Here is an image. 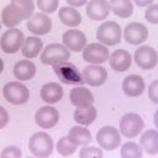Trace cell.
Returning <instances> with one entry per match:
<instances>
[{
  "instance_id": "28",
  "label": "cell",
  "mask_w": 158,
  "mask_h": 158,
  "mask_svg": "<svg viewBox=\"0 0 158 158\" xmlns=\"http://www.w3.org/2000/svg\"><path fill=\"white\" fill-rule=\"evenodd\" d=\"M97 117V112L93 106L85 109H77L74 112V119L76 122L82 126H90L95 121Z\"/></svg>"
},
{
  "instance_id": "29",
  "label": "cell",
  "mask_w": 158,
  "mask_h": 158,
  "mask_svg": "<svg viewBox=\"0 0 158 158\" xmlns=\"http://www.w3.org/2000/svg\"><path fill=\"white\" fill-rule=\"evenodd\" d=\"M120 156L122 158H141V147L138 146V143H136V142H126L121 147Z\"/></svg>"
},
{
  "instance_id": "35",
  "label": "cell",
  "mask_w": 158,
  "mask_h": 158,
  "mask_svg": "<svg viewBox=\"0 0 158 158\" xmlns=\"http://www.w3.org/2000/svg\"><path fill=\"white\" fill-rule=\"evenodd\" d=\"M157 85H158V80L153 81L149 88V96L151 98V100L154 103H158V93H157Z\"/></svg>"
},
{
  "instance_id": "13",
  "label": "cell",
  "mask_w": 158,
  "mask_h": 158,
  "mask_svg": "<svg viewBox=\"0 0 158 158\" xmlns=\"http://www.w3.org/2000/svg\"><path fill=\"white\" fill-rule=\"evenodd\" d=\"M82 77L85 79V82L88 83L89 85L100 86L106 82L108 73L106 69L101 65L92 64L83 69Z\"/></svg>"
},
{
  "instance_id": "23",
  "label": "cell",
  "mask_w": 158,
  "mask_h": 158,
  "mask_svg": "<svg viewBox=\"0 0 158 158\" xmlns=\"http://www.w3.org/2000/svg\"><path fill=\"white\" fill-rule=\"evenodd\" d=\"M140 144L147 153L155 155L158 153V133L155 130H147L140 137Z\"/></svg>"
},
{
  "instance_id": "7",
  "label": "cell",
  "mask_w": 158,
  "mask_h": 158,
  "mask_svg": "<svg viewBox=\"0 0 158 158\" xmlns=\"http://www.w3.org/2000/svg\"><path fill=\"white\" fill-rule=\"evenodd\" d=\"M121 134L127 138H135L143 130L144 123L138 114L128 113L121 117L119 121Z\"/></svg>"
},
{
  "instance_id": "18",
  "label": "cell",
  "mask_w": 158,
  "mask_h": 158,
  "mask_svg": "<svg viewBox=\"0 0 158 158\" xmlns=\"http://www.w3.org/2000/svg\"><path fill=\"white\" fill-rule=\"evenodd\" d=\"M62 42L72 52H80L86 44L85 35L79 30H69L63 34Z\"/></svg>"
},
{
  "instance_id": "34",
  "label": "cell",
  "mask_w": 158,
  "mask_h": 158,
  "mask_svg": "<svg viewBox=\"0 0 158 158\" xmlns=\"http://www.w3.org/2000/svg\"><path fill=\"white\" fill-rule=\"evenodd\" d=\"M7 157H16L20 158L21 157V151L17 147H7L6 149H4L1 153V158H7Z\"/></svg>"
},
{
  "instance_id": "38",
  "label": "cell",
  "mask_w": 158,
  "mask_h": 158,
  "mask_svg": "<svg viewBox=\"0 0 158 158\" xmlns=\"http://www.w3.org/2000/svg\"><path fill=\"white\" fill-rule=\"evenodd\" d=\"M135 3H136L137 6H147V4H150V3H152V1H143V2H140V1H138V0H136V1H135Z\"/></svg>"
},
{
  "instance_id": "22",
  "label": "cell",
  "mask_w": 158,
  "mask_h": 158,
  "mask_svg": "<svg viewBox=\"0 0 158 158\" xmlns=\"http://www.w3.org/2000/svg\"><path fill=\"white\" fill-rule=\"evenodd\" d=\"M36 74V67L30 60H20L14 67V75L19 80H30Z\"/></svg>"
},
{
  "instance_id": "8",
  "label": "cell",
  "mask_w": 158,
  "mask_h": 158,
  "mask_svg": "<svg viewBox=\"0 0 158 158\" xmlns=\"http://www.w3.org/2000/svg\"><path fill=\"white\" fill-rule=\"evenodd\" d=\"M24 35L18 29H10L1 36V49L6 54H15L24 44Z\"/></svg>"
},
{
  "instance_id": "25",
  "label": "cell",
  "mask_w": 158,
  "mask_h": 158,
  "mask_svg": "<svg viewBox=\"0 0 158 158\" xmlns=\"http://www.w3.org/2000/svg\"><path fill=\"white\" fill-rule=\"evenodd\" d=\"M58 16L63 24L71 27H78L81 22V15L79 14V12L69 6L62 7L58 13Z\"/></svg>"
},
{
  "instance_id": "26",
  "label": "cell",
  "mask_w": 158,
  "mask_h": 158,
  "mask_svg": "<svg viewBox=\"0 0 158 158\" xmlns=\"http://www.w3.org/2000/svg\"><path fill=\"white\" fill-rule=\"evenodd\" d=\"M43 47V42L39 37H27L22 48V54L27 58H35L40 53Z\"/></svg>"
},
{
  "instance_id": "5",
  "label": "cell",
  "mask_w": 158,
  "mask_h": 158,
  "mask_svg": "<svg viewBox=\"0 0 158 158\" xmlns=\"http://www.w3.org/2000/svg\"><path fill=\"white\" fill-rule=\"evenodd\" d=\"M70 52L60 43H51L42 52L40 60L43 64L55 65L67 62L70 58Z\"/></svg>"
},
{
  "instance_id": "31",
  "label": "cell",
  "mask_w": 158,
  "mask_h": 158,
  "mask_svg": "<svg viewBox=\"0 0 158 158\" xmlns=\"http://www.w3.org/2000/svg\"><path fill=\"white\" fill-rule=\"evenodd\" d=\"M58 0H38L37 6L43 13L51 14L54 13L58 7Z\"/></svg>"
},
{
  "instance_id": "17",
  "label": "cell",
  "mask_w": 158,
  "mask_h": 158,
  "mask_svg": "<svg viewBox=\"0 0 158 158\" xmlns=\"http://www.w3.org/2000/svg\"><path fill=\"white\" fill-rule=\"evenodd\" d=\"M110 11H111L110 2L106 0H92L88 2L86 6V15L89 18L95 21L104 20L109 16Z\"/></svg>"
},
{
  "instance_id": "1",
  "label": "cell",
  "mask_w": 158,
  "mask_h": 158,
  "mask_svg": "<svg viewBox=\"0 0 158 158\" xmlns=\"http://www.w3.org/2000/svg\"><path fill=\"white\" fill-rule=\"evenodd\" d=\"M35 6L32 0H13L9 6L2 10V23L6 27L13 29L18 25L22 20L31 19Z\"/></svg>"
},
{
  "instance_id": "37",
  "label": "cell",
  "mask_w": 158,
  "mask_h": 158,
  "mask_svg": "<svg viewBox=\"0 0 158 158\" xmlns=\"http://www.w3.org/2000/svg\"><path fill=\"white\" fill-rule=\"evenodd\" d=\"M68 3L71 4V6H83L85 3H86L85 0H83V1H71V0H68Z\"/></svg>"
},
{
  "instance_id": "16",
  "label": "cell",
  "mask_w": 158,
  "mask_h": 158,
  "mask_svg": "<svg viewBox=\"0 0 158 158\" xmlns=\"http://www.w3.org/2000/svg\"><path fill=\"white\" fill-rule=\"evenodd\" d=\"M70 100L77 109H85L94 102V96L92 92L83 86H76L70 92Z\"/></svg>"
},
{
  "instance_id": "19",
  "label": "cell",
  "mask_w": 158,
  "mask_h": 158,
  "mask_svg": "<svg viewBox=\"0 0 158 158\" xmlns=\"http://www.w3.org/2000/svg\"><path fill=\"white\" fill-rule=\"evenodd\" d=\"M144 88L143 79L138 75H129L122 81V91L130 97H138L143 93Z\"/></svg>"
},
{
  "instance_id": "21",
  "label": "cell",
  "mask_w": 158,
  "mask_h": 158,
  "mask_svg": "<svg viewBox=\"0 0 158 158\" xmlns=\"http://www.w3.org/2000/svg\"><path fill=\"white\" fill-rule=\"evenodd\" d=\"M40 96L44 102L53 104L61 100L63 96V90L58 83L50 82L42 86L41 91H40Z\"/></svg>"
},
{
  "instance_id": "12",
  "label": "cell",
  "mask_w": 158,
  "mask_h": 158,
  "mask_svg": "<svg viewBox=\"0 0 158 158\" xmlns=\"http://www.w3.org/2000/svg\"><path fill=\"white\" fill-rule=\"evenodd\" d=\"M59 119V113L55 108L45 106L40 108L35 114V121L37 126L42 129H52L57 124Z\"/></svg>"
},
{
  "instance_id": "32",
  "label": "cell",
  "mask_w": 158,
  "mask_h": 158,
  "mask_svg": "<svg viewBox=\"0 0 158 158\" xmlns=\"http://www.w3.org/2000/svg\"><path fill=\"white\" fill-rule=\"evenodd\" d=\"M79 157H81V158H91V157L102 158L103 153L100 149H97V148H94V147L83 148V149L80 150Z\"/></svg>"
},
{
  "instance_id": "14",
  "label": "cell",
  "mask_w": 158,
  "mask_h": 158,
  "mask_svg": "<svg viewBox=\"0 0 158 158\" xmlns=\"http://www.w3.org/2000/svg\"><path fill=\"white\" fill-rule=\"evenodd\" d=\"M27 27L33 34L37 36H43L52 29V20L42 13H37L30 20H27Z\"/></svg>"
},
{
  "instance_id": "4",
  "label": "cell",
  "mask_w": 158,
  "mask_h": 158,
  "mask_svg": "<svg viewBox=\"0 0 158 158\" xmlns=\"http://www.w3.org/2000/svg\"><path fill=\"white\" fill-rule=\"evenodd\" d=\"M2 94L10 103L15 106L24 104L30 99V92L27 88L18 81H11L6 83L3 86Z\"/></svg>"
},
{
  "instance_id": "33",
  "label": "cell",
  "mask_w": 158,
  "mask_h": 158,
  "mask_svg": "<svg viewBox=\"0 0 158 158\" xmlns=\"http://www.w3.org/2000/svg\"><path fill=\"white\" fill-rule=\"evenodd\" d=\"M144 17L149 22L153 24L158 23V6L157 4H153L144 13Z\"/></svg>"
},
{
  "instance_id": "27",
  "label": "cell",
  "mask_w": 158,
  "mask_h": 158,
  "mask_svg": "<svg viewBox=\"0 0 158 158\" xmlns=\"http://www.w3.org/2000/svg\"><path fill=\"white\" fill-rule=\"evenodd\" d=\"M110 6L114 14L120 18H129L133 14V4L130 0H112Z\"/></svg>"
},
{
  "instance_id": "3",
  "label": "cell",
  "mask_w": 158,
  "mask_h": 158,
  "mask_svg": "<svg viewBox=\"0 0 158 158\" xmlns=\"http://www.w3.org/2000/svg\"><path fill=\"white\" fill-rule=\"evenodd\" d=\"M53 70L61 82L65 85H81L85 83V79L81 76L78 69L71 62H63L53 65Z\"/></svg>"
},
{
  "instance_id": "10",
  "label": "cell",
  "mask_w": 158,
  "mask_h": 158,
  "mask_svg": "<svg viewBox=\"0 0 158 158\" xmlns=\"http://www.w3.org/2000/svg\"><path fill=\"white\" fill-rule=\"evenodd\" d=\"M134 59L142 70H152L157 65V52L153 48L143 45L135 51Z\"/></svg>"
},
{
  "instance_id": "11",
  "label": "cell",
  "mask_w": 158,
  "mask_h": 158,
  "mask_svg": "<svg viewBox=\"0 0 158 158\" xmlns=\"http://www.w3.org/2000/svg\"><path fill=\"white\" fill-rule=\"evenodd\" d=\"M123 37L126 41L132 45H138L144 42L149 37V30L146 25L138 22H132L124 29Z\"/></svg>"
},
{
  "instance_id": "36",
  "label": "cell",
  "mask_w": 158,
  "mask_h": 158,
  "mask_svg": "<svg viewBox=\"0 0 158 158\" xmlns=\"http://www.w3.org/2000/svg\"><path fill=\"white\" fill-rule=\"evenodd\" d=\"M0 110H1V126H0V128H3L7 122V116H6V110H4L3 108H1Z\"/></svg>"
},
{
  "instance_id": "24",
  "label": "cell",
  "mask_w": 158,
  "mask_h": 158,
  "mask_svg": "<svg viewBox=\"0 0 158 158\" xmlns=\"http://www.w3.org/2000/svg\"><path fill=\"white\" fill-rule=\"evenodd\" d=\"M68 137L76 146H86L92 141V135L90 131L81 127H73L69 131Z\"/></svg>"
},
{
  "instance_id": "15",
  "label": "cell",
  "mask_w": 158,
  "mask_h": 158,
  "mask_svg": "<svg viewBox=\"0 0 158 158\" xmlns=\"http://www.w3.org/2000/svg\"><path fill=\"white\" fill-rule=\"evenodd\" d=\"M109 50L99 43H90L83 50V59L91 63H103L109 59Z\"/></svg>"
},
{
  "instance_id": "6",
  "label": "cell",
  "mask_w": 158,
  "mask_h": 158,
  "mask_svg": "<svg viewBox=\"0 0 158 158\" xmlns=\"http://www.w3.org/2000/svg\"><path fill=\"white\" fill-rule=\"evenodd\" d=\"M97 39L106 45H116L121 41V29L115 21H106L98 27Z\"/></svg>"
},
{
  "instance_id": "20",
  "label": "cell",
  "mask_w": 158,
  "mask_h": 158,
  "mask_svg": "<svg viewBox=\"0 0 158 158\" xmlns=\"http://www.w3.org/2000/svg\"><path fill=\"white\" fill-rule=\"evenodd\" d=\"M132 64L131 55L124 50H117L110 57V67L116 72H126Z\"/></svg>"
},
{
  "instance_id": "2",
  "label": "cell",
  "mask_w": 158,
  "mask_h": 158,
  "mask_svg": "<svg viewBox=\"0 0 158 158\" xmlns=\"http://www.w3.org/2000/svg\"><path fill=\"white\" fill-rule=\"evenodd\" d=\"M30 151L35 157H49L53 152V139L49 134L44 132H37L30 138L29 141Z\"/></svg>"
},
{
  "instance_id": "9",
  "label": "cell",
  "mask_w": 158,
  "mask_h": 158,
  "mask_svg": "<svg viewBox=\"0 0 158 158\" xmlns=\"http://www.w3.org/2000/svg\"><path fill=\"white\" fill-rule=\"evenodd\" d=\"M96 140L99 147L106 151H113L120 146L121 138L119 132L114 127L108 126L99 130L96 134Z\"/></svg>"
},
{
  "instance_id": "30",
  "label": "cell",
  "mask_w": 158,
  "mask_h": 158,
  "mask_svg": "<svg viewBox=\"0 0 158 158\" xmlns=\"http://www.w3.org/2000/svg\"><path fill=\"white\" fill-rule=\"evenodd\" d=\"M76 148H77L76 144H74L69 139V137H62L57 142V152L63 157L70 156L71 154H73L76 151Z\"/></svg>"
}]
</instances>
